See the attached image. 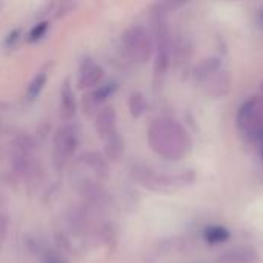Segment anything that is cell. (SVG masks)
<instances>
[{
    "instance_id": "6da1fadb",
    "label": "cell",
    "mask_w": 263,
    "mask_h": 263,
    "mask_svg": "<svg viewBox=\"0 0 263 263\" xmlns=\"http://www.w3.org/2000/svg\"><path fill=\"white\" fill-rule=\"evenodd\" d=\"M148 143L154 153L168 160H180L191 149L188 133L179 122L170 117H157L151 122Z\"/></svg>"
},
{
    "instance_id": "7a4b0ae2",
    "label": "cell",
    "mask_w": 263,
    "mask_h": 263,
    "mask_svg": "<svg viewBox=\"0 0 263 263\" xmlns=\"http://www.w3.org/2000/svg\"><path fill=\"white\" fill-rule=\"evenodd\" d=\"M236 123L240 136L260 149L263 145V105L259 97H250L242 103Z\"/></svg>"
},
{
    "instance_id": "3957f363",
    "label": "cell",
    "mask_w": 263,
    "mask_h": 263,
    "mask_svg": "<svg viewBox=\"0 0 263 263\" xmlns=\"http://www.w3.org/2000/svg\"><path fill=\"white\" fill-rule=\"evenodd\" d=\"M122 46L129 60L143 65L149 62L154 52V40L151 31L142 25H134L128 28L122 35Z\"/></svg>"
},
{
    "instance_id": "277c9868",
    "label": "cell",
    "mask_w": 263,
    "mask_h": 263,
    "mask_svg": "<svg viewBox=\"0 0 263 263\" xmlns=\"http://www.w3.org/2000/svg\"><path fill=\"white\" fill-rule=\"evenodd\" d=\"M79 129L76 125L65 123L54 134V157L59 163H65L79 148Z\"/></svg>"
},
{
    "instance_id": "5b68a950",
    "label": "cell",
    "mask_w": 263,
    "mask_h": 263,
    "mask_svg": "<svg viewBox=\"0 0 263 263\" xmlns=\"http://www.w3.org/2000/svg\"><path fill=\"white\" fill-rule=\"evenodd\" d=\"M231 85H233V77L231 72L227 69H219L217 72H214L213 76H210L206 80H203L200 83L203 92L210 97V99H223L230 94L231 91Z\"/></svg>"
},
{
    "instance_id": "8992f818",
    "label": "cell",
    "mask_w": 263,
    "mask_h": 263,
    "mask_svg": "<svg viewBox=\"0 0 263 263\" xmlns=\"http://www.w3.org/2000/svg\"><path fill=\"white\" fill-rule=\"evenodd\" d=\"M103 79H105V69L100 65L88 60V63L85 62L80 68V74L77 79V88L82 91L94 89L103 82Z\"/></svg>"
},
{
    "instance_id": "52a82bcc",
    "label": "cell",
    "mask_w": 263,
    "mask_h": 263,
    "mask_svg": "<svg viewBox=\"0 0 263 263\" xmlns=\"http://www.w3.org/2000/svg\"><path fill=\"white\" fill-rule=\"evenodd\" d=\"M94 126H96V133H97V136L100 139H106L108 136L116 133L117 131V112H116V108L111 106V105L102 106L96 114Z\"/></svg>"
},
{
    "instance_id": "ba28073f",
    "label": "cell",
    "mask_w": 263,
    "mask_h": 263,
    "mask_svg": "<svg viewBox=\"0 0 263 263\" xmlns=\"http://www.w3.org/2000/svg\"><path fill=\"white\" fill-rule=\"evenodd\" d=\"M77 112V99L72 89L71 80L66 79L60 86V119L63 122H71Z\"/></svg>"
},
{
    "instance_id": "9c48e42d",
    "label": "cell",
    "mask_w": 263,
    "mask_h": 263,
    "mask_svg": "<svg viewBox=\"0 0 263 263\" xmlns=\"http://www.w3.org/2000/svg\"><path fill=\"white\" fill-rule=\"evenodd\" d=\"M219 69H222V60L219 57L210 55V57H205V59L199 60L194 65V68H193V77L200 85L203 80H206L210 76H213Z\"/></svg>"
},
{
    "instance_id": "30bf717a",
    "label": "cell",
    "mask_w": 263,
    "mask_h": 263,
    "mask_svg": "<svg viewBox=\"0 0 263 263\" xmlns=\"http://www.w3.org/2000/svg\"><path fill=\"white\" fill-rule=\"evenodd\" d=\"M80 162L85 163V166H88L99 179H106L109 174V166H108V160L96 151H89L85 153L80 157Z\"/></svg>"
},
{
    "instance_id": "8fae6325",
    "label": "cell",
    "mask_w": 263,
    "mask_h": 263,
    "mask_svg": "<svg viewBox=\"0 0 263 263\" xmlns=\"http://www.w3.org/2000/svg\"><path fill=\"white\" fill-rule=\"evenodd\" d=\"M259 259L256 248L253 247H239L225 253L219 262L220 263H256Z\"/></svg>"
},
{
    "instance_id": "7c38bea8",
    "label": "cell",
    "mask_w": 263,
    "mask_h": 263,
    "mask_svg": "<svg viewBox=\"0 0 263 263\" xmlns=\"http://www.w3.org/2000/svg\"><path fill=\"white\" fill-rule=\"evenodd\" d=\"M105 140V156L108 160L116 162L122 157L123 151H125V142L122 139V136L119 134V131L112 133L111 136H108Z\"/></svg>"
},
{
    "instance_id": "4fadbf2b",
    "label": "cell",
    "mask_w": 263,
    "mask_h": 263,
    "mask_svg": "<svg viewBox=\"0 0 263 263\" xmlns=\"http://www.w3.org/2000/svg\"><path fill=\"white\" fill-rule=\"evenodd\" d=\"M46 82H48V76H46V72H37V74L32 77V80L29 82L28 88H26V94H25L26 102H29V103H31V102L37 100V99H39V96L42 94V91L45 89Z\"/></svg>"
},
{
    "instance_id": "5bb4252c",
    "label": "cell",
    "mask_w": 263,
    "mask_h": 263,
    "mask_svg": "<svg viewBox=\"0 0 263 263\" xmlns=\"http://www.w3.org/2000/svg\"><path fill=\"white\" fill-rule=\"evenodd\" d=\"M203 239L210 245H220L230 239V231L222 225H210L203 231Z\"/></svg>"
},
{
    "instance_id": "9a60e30c",
    "label": "cell",
    "mask_w": 263,
    "mask_h": 263,
    "mask_svg": "<svg viewBox=\"0 0 263 263\" xmlns=\"http://www.w3.org/2000/svg\"><path fill=\"white\" fill-rule=\"evenodd\" d=\"M128 108H129L131 116L134 119H139L148 111V100L140 91H134V92H131V96L128 99Z\"/></svg>"
},
{
    "instance_id": "2e32d148",
    "label": "cell",
    "mask_w": 263,
    "mask_h": 263,
    "mask_svg": "<svg viewBox=\"0 0 263 263\" xmlns=\"http://www.w3.org/2000/svg\"><path fill=\"white\" fill-rule=\"evenodd\" d=\"M116 91H117V83L109 80V82H102L97 88L91 89V96L100 106L103 102H106L109 97H112Z\"/></svg>"
},
{
    "instance_id": "e0dca14e",
    "label": "cell",
    "mask_w": 263,
    "mask_h": 263,
    "mask_svg": "<svg viewBox=\"0 0 263 263\" xmlns=\"http://www.w3.org/2000/svg\"><path fill=\"white\" fill-rule=\"evenodd\" d=\"M48 29H49V22H48V20L39 22L37 25H34V26L31 28V31H29V34H28V42H29V43L40 42V40L46 35Z\"/></svg>"
},
{
    "instance_id": "ac0fdd59",
    "label": "cell",
    "mask_w": 263,
    "mask_h": 263,
    "mask_svg": "<svg viewBox=\"0 0 263 263\" xmlns=\"http://www.w3.org/2000/svg\"><path fill=\"white\" fill-rule=\"evenodd\" d=\"M190 2H193V0H157L156 2V6L159 9H162L165 14H170V12H174V11L183 8Z\"/></svg>"
},
{
    "instance_id": "d6986e66",
    "label": "cell",
    "mask_w": 263,
    "mask_h": 263,
    "mask_svg": "<svg viewBox=\"0 0 263 263\" xmlns=\"http://www.w3.org/2000/svg\"><path fill=\"white\" fill-rule=\"evenodd\" d=\"M82 109H83V114L86 117H91V116H96L97 111L100 109L99 108V103L94 100V97L91 96V92L85 94L83 99H82Z\"/></svg>"
},
{
    "instance_id": "ffe728a7",
    "label": "cell",
    "mask_w": 263,
    "mask_h": 263,
    "mask_svg": "<svg viewBox=\"0 0 263 263\" xmlns=\"http://www.w3.org/2000/svg\"><path fill=\"white\" fill-rule=\"evenodd\" d=\"M5 234H6V219L0 216V242L3 240Z\"/></svg>"
},
{
    "instance_id": "44dd1931",
    "label": "cell",
    "mask_w": 263,
    "mask_h": 263,
    "mask_svg": "<svg viewBox=\"0 0 263 263\" xmlns=\"http://www.w3.org/2000/svg\"><path fill=\"white\" fill-rule=\"evenodd\" d=\"M46 263H62V262H60L57 257H48V259H46Z\"/></svg>"
},
{
    "instance_id": "7402d4cb",
    "label": "cell",
    "mask_w": 263,
    "mask_h": 263,
    "mask_svg": "<svg viewBox=\"0 0 263 263\" xmlns=\"http://www.w3.org/2000/svg\"><path fill=\"white\" fill-rule=\"evenodd\" d=\"M260 102H262V105H263V82H262V85H260Z\"/></svg>"
},
{
    "instance_id": "603a6c76",
    "label": "cell",
    "mask_w": 263,
    "mask_h": 263,
    "mask_svg": "<svg viewBox=\"0 0 263 263\" xmlns=\"http://www.w3.org/2000/svg\"><path fill=\"white\" fill-rule=\"evenodd\" d=\"M262 17H263V15H262Z\"/></svg>"
}]
</instances>
